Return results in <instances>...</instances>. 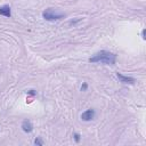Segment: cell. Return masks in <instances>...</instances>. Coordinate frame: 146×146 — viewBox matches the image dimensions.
I'll use <instances>...</instances> for the list:
<instances>
[{"instance_id":"obj_5","label":"cell","mask_w":146,"mask_h":146,"mask_svg":"<svg viewBox=\"0 0 146 146\" xmlns=\"http://www.w3.org/2000/svg\"><path fill=\"white\" fill-rule=\"evenodd\" d=\"M21 128L26 133H30V132L33 131V124H32V122L30 120H24L22 122V124H21Z\"/></svg>"},{"instance_id":"obj_4","label":"cell","mask_w":146,"mask_h":146,"mask_svg":"<svg viewBox=\"0 0 146 146\" xmlns=\"http://www.w3.org/2000/svg\"><path fill=\"white\" fill-rule=\"evenodd\" d=\"M94 117H95V110H92V108H89L81 114L82 121H91Z\"/></svg>"},{"instance_id":"obj_2","label":"cell","mask_w":146,"mask_h":146,"mask_svg":"<svg viewBox=\"0 0 146 146\" xmlns=\"http://www.w3.org/2000/svg\"><path fill=\"white\" fill-rule=\"evenodd\" d=\"M42 17L48 21V22H56V21H60L65 17V14L63 13H58L57 10H55L54 8H47L46 10H43L42 13Z\"/></svg>"},{"instance_id":"obj_10","label":"cell","mask_w":146,"mask_h":146,"mask_svg":"<svg viewBox=\"0 0 146 146\" xmlns=\"http://www.w3.org/2000/svg\"><path fill=\"white\" fill-rule=\"evenodd\" d=\"M87 88H88V84H87L86 82H83V83H82V86H81V91H86V90H87Z\"/></svg>"},{"instance_id":"obj_9","label":"cell","mask_w":146,"mask_h":146,"mask_svg":"<svg viewBox=\"0 0 146 146\" xmlns=\"http://www.w3.org/2000/svg\"><path fill=\"white\" fill-rule=\"evenodd\" d=\"M81 21V18H76V19H72V21H70V23H68V25H74V24H76L78 22H80Z\"/></svg>"},{"instance_id":"obj_8","label":"cell","mask_w":146,"mask_h":146,"mask_svg":"<svg viewBox=\"0 0 146 146\" xmlns=\"http://www.w3.org/2000/svg\"><path fill=\"white\" fill-rule=\"evenodd\" d=\"M73 138H74V140L76 141V143H79L80 141V139H81V136H80V133H73Z\"/></svg>"},{"instance_id":"obj_1","label":"cell","mask_w":146,"mask_h":146,"mask_svg":"<svg viewBox=\"0 0 146 146\" xmlns=\"http://www.w3.org/2000/svg\"><path fill=\"white\" fill-rule=\"evenodd\" d=\"M88 60L89 63H103L106 65H115L116 55L107 50H100L95 55H92Z\"/></svg>"},{"instance_id":"obj_12","label":"cell","mask_w":146,"mask_h":146,"mask_svg":"<svg viewBox=\"0 0 146 146\" xmlns=\"http://www.w3.org/2000/svg\"><path fill=\"white\" fill-rule=\"evenodd\" d=\"M141 38H143V40L146 39V30L145 29H143V31H141Z\"/></svg>"},{"instance_id":"obj_7","label":"cell","mask_w":146,"mask_h":146,"mask_svg":"<svg viewBox=\"0 0 146 146\" xmlns=\"http://www.w3.org/2000/svg\"><path fill=\"white\" fill-rule=\"evenodd\" d=\"M33 144L36 145V146H42V145H43V140L41 139V137H36V138L34 139Z\"/></svg>"},{"instance_id":"obj_6","label":"cell","mask_w":146,"mask_h":146,"mask_svg":"<svg viewBox=\"0 0 146 146\" xmlns=\"http://www.w3.org/2000/svg\"><path fill=\"white\" fill-rule=\"evenodd\" d=\"M0 15L5 16V17H10L11 16V9L9 5H3L0 6Z\"/></svg>"},{"instance_id":"obj_3","label":"cell","mask_w":146,"mask_h":146,"mask_svg":"<svg viewBox=\"0 0 146 146\" xmlns=\"http://www.w3.org/2000/svg\"><path fill=\"white\" fill-rule=\"evenodd\" d=\"M116 76L117 79L120 80V82H123V83H130V84H133L136 82V79L132 78V76H127V75H123L122 73H116Z\"/></svg>"},{"instance_id":"obj_11","label":"cell","mask_w":146,"mask_h":146,"mask_svg":"<svg viewBox=\"0 0 146 146\" xmlns=\"http://www.w3.org/2000/svg\"><path fill=\"white\" fill-rule=\"evenodd\" d=\"M27 95H30V96H35V95H36V91H35V90H29V91H27Z\"/></svg>"}]
</instances>
